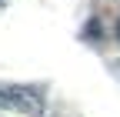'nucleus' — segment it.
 <instances>
[{"label": "nucleus", "mask_w": 120, "mask_h": 117, "mask_svg": "<svg viewBox=\"0 0 120 117\" xmlns=\"http://www.w3.org/2000/svg\"><path fill=\"white\" fill-rule=\"evenodd\" d=\"M7 104H17L23 110H40V100H34V94H23V90H13L10 97H4Z\"/></svg>", "instance_id": "nucleus-1"}, {"label": "nucleus", "mask_w": 120, "mask_h": 117, "mask_svg": "<svg viewBox=\"0 0 120 117\" xmlns=\"http://www.w3.org/2000/svg\"><path fill=\"white\" fill-rule=\"evenodd\" d=\"M117 37H120V23H117Z\"/></svg>", "instance_id": "nucleus-2"}]
</instances>
